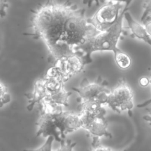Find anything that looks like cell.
<instances>
[{
    "label": "cell",
    "mask_w": 151,
    "mask_h": 151,
    "mask_svg": "<svg viewBox=\"0 0 151 151\" xmlns=\"http://www.w3.org/2000/svg\"><path fill=\"white\" fill-rule=\"evenodd\" d=\"M31 33L46 45L54 63L76 52L98 31L88 22L84 9L67 0H46L31 11Z\"/></svg>",
    "instance_id": "cell-1"
},
{
    "label": "cell",
    "mask_w": 151,
    "mask_h": 151,
    "mask_svg": "<svg viewBox=\"0 0 151 151\" xmlns=\"http://www.w3.org/2000/svg\"><path fill=\"white\" fill-rule=\"evenodd\" d=\"M129 5H125L116 21L110 28L103 31H98L76 48V52H79L82 54L86 65L92 62L91 56L94 52L110 51L114 55L122 51L117 45L123 35L127 34V32L124 30L123 22L124 14L128 11Z\"/></svg>",
    "instance_id": "cell-2"
},
{
    "label": "cell",
    "mask_w": 151,
    "mask_h": 151,
    "mask_svg": "<svg viewBox=\"0 0 151 151\" xmlns=\"http://www.w3.org/2000/svg\"><path fill=\"white\" fill-rule=\"evenodd\" d=\"M133 91L124 78L120 79L117 86L108 94L106 104L113 111L120 113L121 111L128 110L132 116L131 109L133 107Z\"/></svg>",
    "instance_id": "cell-3"
},
{
    "label": "cell",
    "mask_w": 151,
    "mask_h": 151,
    "mask_svg": "<svg viewBox=\"0 0 151 151\" xmlns=\"http://www.w3.org/2000/svg\"><path fill=\"white\" fill-rule=\"evenodd\" d=\"M122 8L123 2L107 1L100 7L91 18H88V21L98 31H103L110 28L116 21Z\"/></svg>",
    "instance_id": "cell-4"
},
{
    "label": "cell",
    "mask_w": 151,
    "mask_h": 151,
    "mask_svg": "<svg viewBox=\"0 0 151 151\" xmlns=\"http://www.w3.org/2000/svg\"><path fill=\"white\" fill-rule=\"evenodd\" d=\"M108 85L109 83L106 80L99 76L94 82H89L86 78L83 79L80 86L73 88V90L78 94L77 101L79 103L83 101L96 100L101 93L110 92L111 90L107 88Z\"/></svg>",
    "instance_id": "cell-5"
},
{
    "label": "cell",
    "mask_w": 151,
    "mask_h": 151,
    "mask_svg": "<svg viewBox=\"0 0 151 151\" xmlns=\"http://www.w3.org/2000/svg\"><path fill=\"white\" fill-rule=\"evenodd\" d=\"M36 134L37 136H42L44 137L52 136L55 140L59 142L64 139L58 129L55 115L42 111H40Z\"/></svg>",
    "instance_id": "cell-6"
},
{
    "label": "cell",
    "mask_w": 151,
    "mask_h": 151,
    "mask_svg": "<svg viewBox=\"0 0 151 151\" xmlns=\"http://www.w3.org/2000/svg\"><path fill=\"white\" fill-rule=\"evenodd\" d=\"M54 65L58 66L67 80L80 73L86 65L83 55L78 52L56 61Z\"/></svg>",
    "instance_id": "cell-7"
},
{
    "label": "cell",
    "mask_w": 151,
    "mask_h": 151,
    "mask_svg": "<svg viewBox=\"0 0 151 151\" xmlns=\"http://www.w3.org/2000/svg\"><path fill=\"white\" fill-rule=\"evenodd\" d=\"M58 127L63 139L65 135L82 128V123L79 114L63 111L55 114Z\"/></svg>",
    "instance_id": "cell-8"
},
{
    "label": "cell",
    "mask_w": 151,
    "mask_h": 151,
    "mask_svg": "<svg viewBox=\"0 0 151 151\" xmlns=\"http://www.w3.org/2000/svg\"><path fill=\"white\" fill-rule=\"evenodd\" d=\"M107 122L105 117H97L84 129L93 139L91 145L99 143L100 137H112L111 134L107 130Z\"/></svg>",
    "instance_id": "cell-9"
},
{
    "label": "cell",
    "mask_w": 151,
    "mask_h": 151,
    "mask_svg": "<svg viewBox=\"0 0 151 151\" xmlns=\"http://www.w3.org/2000/svg\"><path fill=\"white\" fill-rule=\"evenodd\" d=\"M124 18L127 22L129 29L130 30L131 37L142 40L151 46V37L147 33L145 25L133 19L128 11L125 12Z\"/></svg>",
    "instance_id": "cell-10"
},
{
    "label": "cell",
    "mask_w": 151,
    "mask_h": 151,
    "mask_svg": "<svg viewBox=\"0 0 151 151\" xmlns=\"http://www.w3.org/2000/svg\"><path fill=\"white\" fill-rule=\"evenodd\" d=\"M48 94L43 81V79H39L37 80L34 84L32 91L26 96L28 99V104L27 109L28 111H31L34 106L40 103L45 99Z\"/></svg>",
    "instance_id": "cell-11"
},
{
    "label": "cell",
    "mask_w": 151,
    "mask_h": 151,
    "mask_svg": "<svg viewBox=\"0 0 151 151\" xmlns=\"http://www.w3.org/2000/svg\"><path fill=\"white\" fill-rule=\"evenodd\" d=\"M71 93L67 91L63 86L60 89L51 93H48L45 99L49 101L62 106H68V99Z\"/></svg>",
    "instance_id": "cell-12"
},
{
    "label": "cell",
    "mask_w": 151,
    "mask_h": 151,
    "mask_svg": "<svg viewBox=\"0 0 151 151\" xmlns=\"http://www.w3.org/2000/svg\"><path fill=\"white\" fill-rule=\"evenodd\" d=\"M44 86L48 93L55 91L64 86V82L58 78L44 77L43 78Z\"/></svg>",
    "instance_id": "cell-13"
},
{
    "label": "cell",
    "mask_w": 151,
    "mask_h": 151,
    "mask_svg": "<svg viewBox=\"0 0 151 151\" xmlns=\"http://www.w3.org/2000/svg\"><path fill=\"white\" fill-rule=\"evenodd\" d=\"M114 59L117 65L121 69L128 68L132 63V60L130 56L122 51L114 54Z\"/></svg>",
    "instance_id": "cell-14"
},
{
    "label": "cell",
    "mask_w": 151,
    "mask_h": 151,
    "mask_svg": "<svg viewBox=\"0 0 151 151\" xmlns=\"http://www.w3.org/2000/svg\"><path fill=\"white\" fill-rule=\"evenodd\" d=\"M45 77L57 78L61 80L64 83L68 80L61 69L56 65H54L47 70Z\"/></svg>",
    "instance_id": "cell-15"
},
{
    "label": "cell",
    "mask_w": 151,
    "mask_h": 151,
    "mask_svg": "<svg viewBox=\"0 0 151 151\" xmlns=\"http://www.w3.org/2000/svg\"><path fill=\"white\" fill-rule=\"evenodd\" d=\"M11 100V95L6 85L0 81V108L9 103Z\"/></svg>",
    "instance_id": "cell-16"
},
{
    "label": "cell",
    "mask_w": 151,
    "mask_h": 151,
    "mask_svg": "<svg viewBox=\"0 0 151 151\" xmlns=\"http://www.w3.org/2000/svg\"><path fill=\"white\" fill-rule=\"evenodd\" d=\"M143 12L140 17L141 22L143 23L145 20L151 18V0H144L143 2Z\"/></svg>",
    "instance_id": "cell-17"
},
{
    "label": "cell",
    "mask_w": 151,
    "mask_h": 151,
    "mask_svg": "<svg viewBox=\"0 0 151 151\" xmlns=\"http://www.w3.org/2000/svg\"><path fill=\"white\" fill-rule=\"evenodd\" d=\"M54 139L52 136H48L45 142L41 147L35 149H25L23 151H52V143Z\"/></svg>",
    "instance_id": "cell-18"
},
{
    "label": "cell",
    "mask_w": 151,
    "mask_h": 151,
    "mask_svg": "<svg viewBox=\"0 0 151 151\" xmlns=\"http://www.w3.org/2000/svg\"><path fill=\"white\" fill-rule=\"evenodd\" d=\"M118 1L121 2H125L126 4H130L132 0H83V3L85 5H87L88 7H90L93 4H95L96 6H99L101 4H103L107 1Z\"/></svg>",
    "instance_id": "cell-19"
},
{
    "label": "cell",
    "mask_w": 151,
    "mask_h": 151,
    "mask_svg": "<svg viewBox=\"0 0 151 151\" xmlns=\"http://www.w3.org/2000/svg\"><path fill=\"white\" fill-rule=\"evenodd\" d=\"M60 143V148L55 151H74V147L76 145V143L73 142L71 140L68 139L66 141L63 139Z\"/></svg>",
    "instance_id": "cell-20"
},
{
    "label": "cell",
    "mask_w": 151,
    "mask_h": 151,
    "mask_svg": "<svg viewBox=\"0 0 151 151\" xmlns=\"http://www.w3.org/2000/svg\"><path fill=\"white\" fill-rule=\"evenodd\" d=\"M9 6L7 0H0V17L4 18L6 14V9Z\"/></svg>",
    "instance_id": "cell-21"
},
{
    "label": "cell",
    "mask_w": 151,
    "mask_h": 151,
    "mask_svg": "<svg viewBox=\"0 0 151 151\" xmlns=\"http://www.w3.org/2000/svg\"><path fill=\"white\" fill-rule=\"evenodd\" d=\"M92 147L91 149H90L88 151H113L111 149L103 146L100 145V143L96 144L95 145H91ZM123 151H127L126 150H124Z\"/></svg>",
    "instance_id": "cell-22"
},
{
    "label": "cell",
    "mask_w": 151,
    "mask_h": 151,
    "mask_svg": "<svg viewBox=\"0 0 151 151\" xmlns=\"http://www.w3.org/2000/svg\"><path fill=\"white\" fill-rule=\"evenodd\" d=\"M143 24L145 25L147 33L151 37V18L145 20Z\"/></svg>",
    "instance_id": "cell-23"
},
{
    "label": "cell",
    "mask_w": 151,
    "mask_h": 151,
    "mask_svg": "<svg viewBox=\"0 0 151 151\" xmlns=\"http://www.w3.org/2000/svg\"><path fill=\"white\" fill-rule=\"evenodd\" d=\"M150 83V80L146 77H142L139 79V84L142 87H146Z\"/></svg>",
    "instance_id": "cell-24"
},
{
    "label": "cell",
    "mask_w": 151,
    "mask_h": 151,
    "mask_svg": "<svg viewBox=\"0 0 151 151\" xmlns=\"http://www.w3.org/2000/svg\"><path fill=\"white\" fill-rule=\"evenodd\" d=\"M146 110L149 113V115H145L143 117V119L146 122H149V125L151 126V107L146 109Z\"/></svg>",
    "instance_id": "cell-25"
},
{
    "label": "cell",
    "mask_w": 151,
    "mask_h": 151,
    "mask_svg": "<svg viewBox=\"0 0 151 151\" xmlns=\"http://www.w3.org/2000/svg\"><path fill=\"white\" fill-rule=\"evenodd\" d=\"M150 83L151 84V73H150ZM150 103H151V99L150 100H148L146 101H145L143 103H142V104H139L137 105V107H145V106H147L148 104H149Z\"/></svg>",
    "instance_id": "cell-26"
}]
</instances>
